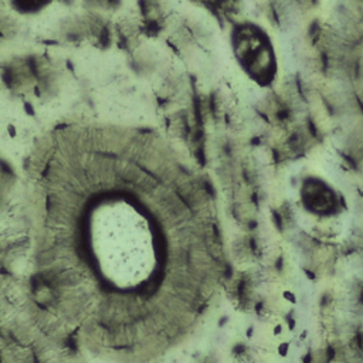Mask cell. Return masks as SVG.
I'll return each instance as SVG.
<instances>
[{"mask_svg":"<svg viewBox=\"0 0 363 363\" xmlns=\"http://www.w3.org/2000/svg\"><path fill=\"white\" fill-rule=\"evenodd\" d=\"M34 195L36 284L91 352L153 363L199 329L226 255L209 195L180 156L77 136L47 156Z\"/></svg>","mask_w":363,"mask_h":363,"instance_id":"1","label":"cell"},{"mask_svg":"<svg viewBox=\"0 0 363 363\" xmlns=\"http://www.w3.org/2000/svg\"><path fill=\"white\" fill-rule=\"evenodd\" d=\"M231 48L246 75L261 87L275 80L278 64L270 34L257 23H241L231 31Z\"/></svg>","mask_w":363,"mask_h":363,"instance_id":"2","label":"cell"},{"mask_svg":"<svg viewBox=\"0 0 363 363\" xmlns=\"http://www.w3.org/2000/svg\"><path fill=\"white\" fill-rule=\"evenodd\" d=\"M53 0H11V4L18 13L30 14V13H37L43 10Z\"/></svg>","mask_w":363,"mask_h":363,"instance_id":"3","label":"cell"}]
</instances>
